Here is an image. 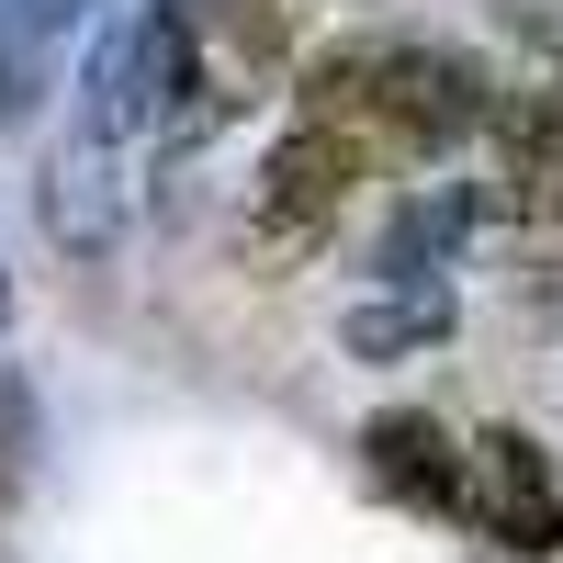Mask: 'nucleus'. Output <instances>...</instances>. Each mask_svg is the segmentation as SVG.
Returning <instances> with one entry per match:
<instances>
[{
	"label": "nucleus",
	"mask_w": 563,
	"mask_h": 563,
	"mask_svg": "<svg viewBox=\"0 0 563 563\" xmlns=\"http://www.w3.org/2000/svg\"><path fill=\"white\" fill-rule=\"evenodd\" d=\"M485 68L462 57V45H417V34H361V45H327L305 57L294 79V113L339 124L372 169H417V158H451L474 147L485 124Z\"/></svg>",
	"instance_id": "f257e3e1"
},
{
	"label": "nucleus",
	"mask_w": 563,
	"mask_h": 563,
	"mask_svg": "<svg viewBox=\"0 0 563 563\" xmlns=\"http://www.w3.org/2000/svg\"><path fill=\"white\" fill-rule=\"evenodd\" d=\"M361 180H372V158L350 147L339 124H316V113H294L271 135V158H260V180H249V203H238V260L260 271V282H282V271H305L316 249H339V225L361 214Z\"/></svg>",
	"instance_id": "f03ea898"
},
{
	"label": "nucleus",
	"mask_w": 563,
	"mask_h": 563,
	"mask_svg": "<svg viewBox=\"0 0 563 563\" xmlns=\"http://www.w3.org/2000/svg\"><path fill=\"white\" fill-rule=\"evenodd\" d=\"M485 203L519 225V249L563 271V79H507L485 90Z\"/></svg>",
	"instance_id": "7ed1b4c3"
},
{
	"label": "nucleus",
	"mask_w": 563,
	"mask_h": 563,
	"mask_svg": "<svg viewBox=\"0 0 563 563\" xmlns=\"http://www.w3.org/2000/svg\"><path fill=\"white\" fill-rule=\"evenodd\" d=\"M451 530H485L496 552L552 563L563 552V485H552V462L519 429H474V440H462V519Z\"/></svg>",
	"instance_id": "20e7f679"
},
{
	"label": "nucleus",
	"mask_w": 563,
	"mask_h": 563,
	"mask_svg": "<svg viewBox=\"0 0 563 563\" xmlns=\"http://www.w3.org/2000/svg\"><path fill=\"white\" fill-rule=\"evenodd\" d=\"M361 462L372 485H384L395 507H417V519H462V429L429 406H384L361 429Z\"/></svg>",
	"instance_id": "39448f33"
},
{
	"label": "nucleus",
	"mask_w": 563,
	"mask_h": 563,
	"mask_svg": "<svg viewBox=\"0 0 563 563\" xmlns=\"http://www.w3.org/2000/svg\"><path fill=\"white\" fill-rule=\"evenodd\" d=\"M440 327H451V294H440V282H406L395 305H361V316H350V350L395 361V350H429Z\"/></svg>",
	"instance_id": "423d86ee"
}]
</instances>
